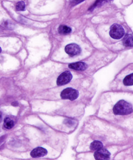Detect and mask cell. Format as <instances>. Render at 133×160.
I'll use <instances>...</instances> for the list:
<instances>
[{
    "mask_svg": "<svg viewBox=\"0 0 133 160\" xmlns=\"http://www.w3.org/2000/svg\"><path fill=\"white\" fill-rule=\"evenodd\" d=\"M113 112L116 115H126L133 112L132 106L123 100H120L114 106Z\"/></svg>",
    "mask_w": 133,
    "mask_h": 160,
    "instance_id": "cell-1",
    "label": "cell"
},
{
    "mask_svg": "<svg viewBox=\"0 0 133 160\" xmlns=\"http://www.w3.org/2000/svg\"><path fill=\"white\" fill-rule=\"evenodd\" d=\"M125 30L123 27L118 24H114L110 27V36L115 39H119L123 37Z\"/></svg>",
    "mask_w": 133,
    "mask_h": 160,
    "instance_id": "cell-2",
    "label": "cell"
},
{
    "mask_svg": "<svg viewBox=\"0 0 133 160\" xmlns=\"http://www.w3.org/2000/svg\"><path fill=\"white\" fill-rule=\"evenodd\" d=\"M79 92L78 90L72 88L64 89L61 92L60 97L62 99H69L74 101L78 98Z\"/></svg>",
    "mask_w": 133,
    "mask_h": 160,
    "instance_id": "cell-3",
    "label": "cell"
},
{
    "mask_svg": "<svg viewBox=\"0 0 133 160\" xmlns=\"http://www.w3.org/2000/svg\"><path fill=\"white\" fill-rule=\"evenodd\" d=\"M73 78V75L69 71L64 72L58 77L56 83L58 86H62L68 84Z\"/></svg>",
    "mask_w": 133,
    "mask_h": 160,
    "instance_id": "cell-4",
    "label": "cell"
},
{
    "mask_svg": "<svg viewBox=\"0 0 133 160\" xmlns=\"http://www.w3.org/2000/svg\"><path fill=\"white\" fill-rule=\"evenodd\" d=\"M65 51L70 56L73 57L80 54L81 49L80 46L77 44L72 43L69 44L66 46Z\"/></svg>",
    "mask_w": 133,
    "mask_h": 160,
    "instance_id": "cell-5",
    "label": "cell"
},
{
    "mask_svg": "<svg viewBox=\"0 0 133 160\" xmlns=\"http://www.w3.org/2000/svg\"><path fill=\"white\" fill-rule=\"evenodd\" d=\"M111 153L107 149H101L97 150L94 153V157L96 160H108L110 158Z\"/></svg>",
    "mask_w": 133,
    "mask_h": 160,
    "instance_id": "cell-6",
    "label": "cell"
},
{
    "mask_svg": "<svg viewBox=\"0 0 133 160\" xmlns=\"http://www.w3.org/2000/svg\"><path fill=\"white\" fill-rule=\"evenodd\" d=\"M48 151L42 147H37L32 150L30 153L31 157L33 158L43 157L46 155Z\"/></svg>",
    "mask_w": 133,
    "mask_h": 160,
    "instance_id": "cell-7",
    "label": "cell"
},
{
    "mask_svg": "<svg viewBox=\"0 0 133 160\" xmlns=\"http://www.w3.org/2000/svg\"><path fill=\"white\" fill-rule=\"evenodd\" d=\"M69 68L78 71H84L88 68V65L83 62H77L71 63L69 65Z\"/></svg>",
    "mask_w": 133,
    "mask_h": 160,
    "instance_id": "cell-8",
    "label": "cell"
},
{
    "mask_svg": "<svg viewBox=\"0 0 133 160\" xmlns=\"http://www.w3.org/2000/svg\"><path fill=\"white\" fill-rule=\"evenodd\" d=\"M122 43L123 45L126 47H132L133 45L132 35L126 34L122 40Z\"/></svg>",
    "mask_w": 133,
    "mask_h": 160,
    "instance_id": "cell-9",
    "label": "cell"
},
{
    "mask_svg": "<svg viewBox=\"0 0 133 160\" xmlns=\"http://www.w3.org/2000/svg\"><path fill=\"white\" fill-rule=\"evenodd\" d=\"M103 144L101 142L98 141H95L91 143L90 148L93 151H97L103 148Z\"/></svg>",
    "mask_w": 133,
    "mask_h": 160,
    "instance_id": "cell-10",
    "label": "cell"
},
{
    "mask_svg": "<svg viewBox=\"0 0 133 160\" xmlns=\"http://www.w3.org/2000/svg\"><path fill=\"white\" fill-rule=\"evenodd\" d=\"M59 32L61 34H68L72 32V29L69 26L65 25H60L58 29Z\"/></svg>",
    "mask_w": 133,
    "mask_h": 160,
    "instance_id": "cell-11",
    "label": "cell"
},
{
    "mask_svg": "<svg viewBox=\"0 0 133 160\" xmlns=\"http://www.w3.org/2000/svg\"><path fill=\"white\" fill-rule=\"evenodd\" d=\"M112 1H113V0H97L96 2L94 3V5L90 8L89 10L93 11L96 8L101 7L106 3L109 2H111Z\"/></svg>",
    "mask_w": 133,
    "mask_h": 160,
    "instance_id": "cell-12",
    "label": "cell"
},
{
    "mask_svg": "<svg viewBox=\"0 0 133 160\" xmlns=\"http://www.w3.org/2000/svg\"><path fill=\"white\" fill-rule=\"evenodd\" d=\"M123 84L126 86H133V74H131L126 77L123 80Z\"/></svg>",
    "mask_w": 133,
    "mask_h": 160,
    "instance_id": "cell-13",
    "label": "cell"
},
{
    "mask_svg": "<svg viewBox=\"0 0 133 160\" xmlns=\"http://www.w3.org/2000/svg\"><path fill=\"white\" fill-rule=\"evenodd\" d=\"M4 126L7 129H12L14 126V122L9 118H6L4 120Z\"/></svg>",
    "mask_w": 133,
    "mask_h": 160,
    "instance_id": "cell-14",
    "label": "cell"
},
{
    "mask_svg": "<svg viewBox=\"0 0 133 160\" xmlns=\"http://www.w3.org/2000/svg\"><path fill=\"white\" fill-rule=\"evenodd\" d=\"M16 8L17 11H24L26 9V4L23 1H21L17 3Z\"/></svg>",
    "mask_w": 133,
    "mask_h": 160,
    "instance_id": "cell-15",
    "label": "cell"
},
{
    "mask_svg": "<svg viewBox=\"0 0 133 160\" xmlns=\"http://www.w3.org/2000/svg\"><path fill=\"white\" fill-rule=\"evenodd\" d=\"M84 1L85 0H73L71 2V4L73 6H75V5L79 4V3L82 2Z\"/></svg>",
    "mask_w": 133,
    "mask_h": 160,
    "instance_id": "cell-16",
    "label": "cell"
},
{
    "mask_svg": "<svg viewBox=\"0 0 133 160\" xmlns=\"http://www.w3.org/2000/svg\"><path fill=\"white\" fill-rule=\"evenodd\" d=\"M67 121H65V123L67 125V126H69V125H70V126H73V124H74V122L73 121H72L71 120L69 119H66Z\"/></svg>",
    "mask_w": 133,
    "mask_h": 160,
    "instance_id": "cell-17",
    "label": "cell"
},
{
    "mask_svg": "<svg viewBox=\"0 0 133 160\" xmlns=\"http://www.w3.org/2000/svg\"><path fill=\"white\" fill-rule=\"evenodd\" d=\"M12 23L11 22H9L8 21H6L5 23V26L6 27H8V28H12Z\"/></svg>",
    "mask_w": 133,
    "mask_h": 160,
    "instance_id": "cell-18",
    "label": "cell"
},
{
    "mask_svg": "<svg viewBox=\"0 0 133 160\" xmlns=\"http://www.w3.org/2000/svg\"><path fill=\"white\" fill-rule=\"evenodd\" d=\"M2 120V112H0V122H1V121Z\"/></svg>",
    "mask_w": 133,
    "mask_h": 160,
    "instance_id": "cell-19",
    "label": "cell"
},
{
    "mask_svg": "<svg viewBox=\"0 0 133 160\" xmlns=\"http://www.w3.org/2000/svg\"><path fill=\"white\" fill-rule=\"evenodd\" d=\"M1 52H2V49H1V47H0V53H1Z\"/></svg>",
    "mask_w": 133,
    "mask_h": 160,
    "instance_id": "cell-20",
    "label": "cell"
}]
</instances>
